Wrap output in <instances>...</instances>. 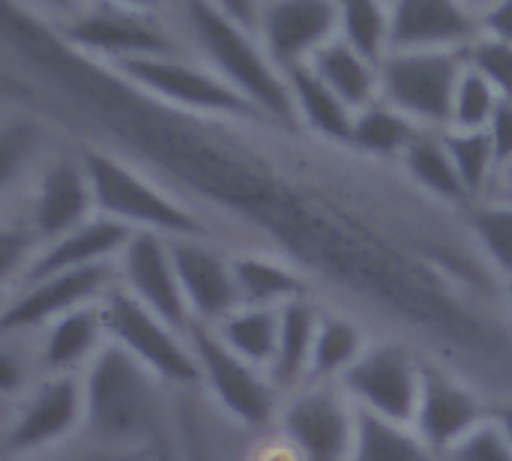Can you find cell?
Segmentation results:
<instances>
[{
  "instance_id": "obj_1",
  "label": "cell",
  "mask_w": 512,
  "mask_h": 461,
  "mask_svg": "<svg viewBox=\"0 0 512 461\" xmlns=\"http://www.w3.org/2000/svg\"><path fill=\"white\" fill-rule=\"evenodd\" d=\"M81 438L114 453L177 461V402L150 369L117 345H105L81 375Z\"/></svg>"
},
{
  "instance_id": "obj_2",
  "label": "cell",
  "mask_w": 512,
  "mask_h": 461,
  "mask_svg": "<svg viewBox=\"0 0 512 461\" xmlns=\"http://www.w3.org/2000/svg\"><path fill=\"white\" fill-rule=\"evenodd\" d=\"M177 24L195 60L207 63L225 84H231L264 120L303 132L288 87V75L270 60L261 39L228 21L219 3H177Z\"/></svg>"
},
{
  "instance_id": "obj_3",
  "label": "cell",
  "mask_w": 512,
  "mask_h": 461,
  "mask_svg": "<svg viewBox=\"0 0 512 461\" xmlns=\"http://www.w3.org/2000/svg\"><path fill=\"white\" fill-rule=\"evenodd\" d=\"M39 12L78 54L117 66L144 57H192L174 6L153 3H66Z\"/></svg>"
},
{
  "instance_id": "obj_4",
  "label": "cell",
  "mask_w": 512,
  "mask_h": 461,
  "mask_svg": "<svg viewBox=\"0 0 512 461\" xmlns=\"http://www.w3.org/2000/svg\"><path fill=\"white\" fill-rule=\"evenodd\" d=\"M78 147L93 186V201L99 216H108L132 231H150L168 240L204 237L228 246L222 231L210 219H204L186 201L171 195L162 183H156L150 174H144L120 153L96 144H78Z\"/></svg>"
},
{
  "instance_id": "obj_5",
  "label": "cell",
  "mask_w": 512,
  "mask_h": 461,
  "mask_svg": "<svg viewBox=\"0 0 512 461\" xmlns=\"http://www.w3.org/2000/svg\"><path fill=\"white\" fill-rule=\"evenodd\" d=\"M189 345L201 375V396L219 408L222 420L255 435L276 429L282 393L273 387L264 369L237 357L213 327L192 324Z\"/></svg>"
},
{
  "instance_id": "obj_6",
  "label": "cell",
  "mask_w": 512,
  "mask_h": 461,
  "mask_svg": "<svg viewBox=\"0 0 512 461\" xmlns=\"http://www.w3.org/2000/svg\"><path fill=\"white\" fill-rule=\"evenodd\" d=\"M102 315L111 345L150 369L177 396L201 393V375L189 345V333H180L177 327L162 321L120 282L102 297Z\"/></svg>"
},
{
  "instance_id": "obj_7",
  "label": "cell",
  "mask_w": 512,
  "mask_h": 461,
  "mask_svg": "<svg viewBox=\"0 0 512 461\" xmlns=\"http://www.w3.org/2000/svg\"><path fill=\"white\" fill-rule=\"evenodd\" d=\"M69 141L60 144L33 171L15 198L3 201V213L18 216L42 249L96 216L93 186L81 162V147Z\"/></svg>"
},
{
  "instance_id": "obj_8",
  "label": "cell",
  "mask_w": 512,
  "mask_h": 461,
  "mask_svg": "<svg viewBox=\"0 0 512 461\" xmlns=\"http://www.w3.org/2000/svg\"><path fill=\"white\" fill-rule=\"evenodd\" d=\"M84 432L81 375H45L24 396L3 405V461H30L54 453Z\"/></svg>"
},
{
  "instance_id": "obj_9",
  "label": "cell",
  "mask_w": 512,
  "mask_h": 461,
  "mask_svg": "<svg viewBox=\"0 0 512 461\" xmlns=\"http://www.w3.org/2000/svg\"><path fill=\"white\" fill-rule=\"evenodd\" d=\"M426 354L399 333H375L363 357L339 381L357 411L414 426Z\"/></svg>"
},
{
  "instance_id": "obj_10",
  "label": "cell",
  "mask_w": 512,
  "mask_h": 461,
  "mask_svg": "<svg viewBox=\"0 0 512 461\" xmlns=\"http://www.w3.org/2000/svg\"><path fill=\"white\" fill-rule=\"evenodd\" d=\"M465 51H390L381 63V99L429 132H447Z\"/></svg>"
},
{
  "instance_id": "obj_11",
  "label": "cell",
  "mask_w": 512,
  "mask_h": 461,
  "mask_svg": "<svg viewBox=\"0 0 512 461\" xmlns=\"http://www.w3.org/2000/svg\"><path fill=\"white\" fill-rule=\"evenodd\" d=\"M147 96L201 117L264 120L231 84L195 57H144L111 66Z\"/></svg>"
},
{
  "instance_id": "obj_12",
  "label": "cell",
  "mask_w": 512,
  "mask_h": 461,
  "mask_svg": "<svg viewBox=\"0 0 512 461\" xmlns=\"http://www.w3.org/2000/svg\"><path fill=\"white\" fill-rule=\"evenodd\" d=\"M276 435L297 461H348L357 438V408L339 384H306L282 399Z\"/></svg>"
},
{
  "instance_id": "obj_13",
  "label": "cell",
  "mask_w": 512,
  "mask_h": 461,
  "mask_svg": "<svg viewBox=\"0 0 512 461\" xmlns=\"http://www.w3.org/2000/svg\"><path fill=\"white\" fill-rule=\"evenodd\" d=\"M495 399L468 375L444 360L426 357L423 387L414 414V432L438 453L447 456L462 438L492 420Z\"/></svg>"
},
{
  "instance_id": "obj_14",
  "label": "cell",
  "mask_w": 512,
  "mask_h": 461,
  "mask_svg": "<svg viewBox=\"0 0 512 461\" xmlns=\"http://www.w3.org/2000/svg\"><path fill=\"white\" fill-rule=\"evenodd\" d=\"M120 282L117 261L93 264L81 270H63L3 294L0 333H39L51 321L102 303V297Z\"/></svg>"
},
{
  "instance_id": "obj_15",
  "label": "cell",
  "mask_w": 512,
  "mask_h": 461,
  "mask_svg": "<svg viewBox=\"0 0 512 461\" xmlns=\"http://www.w3.org/2000/svg\"><path fill=\"white\" fill-rule=\"evenodd\" d=\"M168 246L192 321L201 327H219L240 309L234 252L219 240L204 237H177L168 240Z\"/></svg>"
},
{
  "instance_id": "obj_16",
  "label": "cell",
  "mask_w": 512,
  "mask_h": 461,
  "mask_svg": "<svg viewBox=\"0 0 512 461\" xmlns=\"http://www.w3.org/2000/svg\"><path fill=\"white\" fill-rule=\"evenodd\" d=\"M117 273H120V285L138 303H144L150 312H156L162 321H168L180 333L192 330L195 321H192V312L186 306V297H183V288L171 261L168 237L135 231L123 255L117 258Z\"/></svg>"
},
{
  "instance_id": "obj_17",
  "label": "cell",
  "mask_w": 512,
  "mask_h": 461,
  "mask_svg": "<svg viewBox=\"0 0 512 461\" xmlns=\"http://www.w3.org/2000/svg\"><path fill=\"white\" fill-rule=\"evenodd\" d=\"M483 33V3H390V51H465Z\"/></svg>"
},
{
  "instance_id": "obj_18",
  "label": "cell",
  "mask_w": 512,
  "mask_h": 461,
  "mask_svg": "<svg viewBox=\"0 0 512 461\" xmlns=\"http://www.w3.org/2000/svg\"><path fill=\"white\" fill-rule=\"evenodd\" d=\"M339 39V3L330 0H273L261 12V45L270 60L291 72Z\"/></svg>"
},
{
  "instance_id": "obj_19",
  "label": "cell",
  "mask_w": 512,
  "mask_h": 461,
  "mask_svg": "<svg viewBox=\"0 0 512 461\" xmlns=\"http://www.w3.org/2000/svg\"><path fill=\"white\" fill-rule=\"evenodd\" d=\"M132 234H135L132 228H126V225H120V222L96 213L93 219H87L75 231H69L60 240L48 243L30 261V267L24 270V276L18 279V285L45 279V276L63 273V270H81V267H93V264H114L123 255L126 243L132 240Z\"/></svg>"
},
{
  "instance_id": "obj_20",
  "label": "cell",
  "mask_w": 512,
  "mask_h": 461,
  "mask_svg": "<svg viewBox=\"0 0 512 461\" xmlns=\"http://www.w3.org/2000/svg\"><path fill=\"white\" fill-rule=\"evenodd\" d=\"M33 336L36 357L42 375H84V369L96 360V354L108 345L102 303L75 309Z\"/></svg>"
},
{
  "instance_id": "obj_21",
  "label": "cell",
  "mask_w": 512,
  "mask_h": 461,
  "mask_svg": "<svg viewBox=\"0 0 512 461\" xmlns=\"http://www.w3.org/2000/svg\"><path fill=\"white\" fill-rule=\"evenodd\" d=\"M375 333L378 330L357 312L336 303H321L306 384H339L351 372V366L363 357Z\"/></svg>"
},
{
  "instance_id": "obj_22",
  "label": "cell",
  "mask_w": 512,
  "mask_h": 461,
  "mask_svg": "<svg viewBox=\"0 0 512 461\" xmlns=\"http://www.w3.org/2000/svg\"><path fill=\"white\" fill-rule=\"evenodd\" d=\"M234 279H237L240 306L282 309L294 300L318 297L312 282L294 264L270 252H255V249L234 252Z\"/></svg>"
},
{
  "instance_id": "obj_23",
  "label": "cell",
  "mask_w": 512,
  "mask_h": 461,
  "mask_svg": "<svg viewBox=\"0 0 512 461\" xmlns=\"http://www.w3.org/2000/svg\"><path fill=\"white\" fill-rule=\"evenodd\" d=\"M321 318V300L303 297L279 309V345L273 366L267 369L273 387L285 396L306 387L309 381V363H312V345L315 330Z\"/></svg>"
},
{
  "instance_id": "obj_24",
  "label": "cell",
  "mask_w": 512,
  "mask_h": 461,
  "mask_svg": "<svg viewBox=\"0 0 512 461\" xmlns=\"http://www.w3.org/2000/svg\"><path fill=\"white\" fill-rule=\"evenodd\" d=\"M399 171L426 198H432L450 210H459V213H465L471 207V198H468V192L459 180V171L453 165V156L447 150L444 132L420 129V135L402 153Z\"/></svg>"
},
{
  "instance_id": "obj_25",
  "label": "cell",
  "mask_w": 512,
  "mask_h": 461,
  "mask_svg": "<svg viewBox=\"0 0 512 461\" xmlns=\"http://www.w3.org/2000/svg\"><path fill=\"white\" fill-rule=\"evenodd\" d=\"M285 75L303 132L324 144L348 147L354 129V111L309 66H297Z\"/></svg>"
},
{
  "instance_id": "obj_26",
  "label": "cell",
  "mask_w": 512,
  "mask_h": 461,
  "mask_svg": "<svg viewBox=\"0 0 512 461\" xmlns=\"http://www.w3.org/2000/svg\"><path fill=\"white\" fill-rule=\"evenodd\" d=\"M309 69L357 114L381 99V66L360 57L342 39L324 45L312 60Z\"/></svg>"
},
{
  "instance_id": "obj_27",
  "label": "cell",
  "mask_w": 512,
  "mask_h": 461,
  "mask_svg": "<svg viewBox=\"0 0 512 461\" xmlns=\"http://www.w3.org/2000/svg\"><path fill=\"white\" fill-rule=\"evenodd\" d=\"M420 135V126L411 123L405 114L390 108L384 99L375 105L363 108L354 114V129H351V150H357L366 159L384 162V165H399L402 153L408 144Z\"/></svg>"
},
{
  "instance_id": "obj_28",
  "label": "cell",
  "mask_w": 512,
  "mask_h": 461,
  "mask_svg": "<svg viewBox=\"0 0 512 461\" xmlns=\"http://www.w3.org/2000/svg\"><path fill=\"white\" fill-rule=\"evenodd\" d=\"M348 461H444L411 426L357 411V438Z\"/></svg>"
},
{
  "instance_id": "obj_29",
  "label": "cell",
  "mask_w": 512,
  "mask_h": 461,
  "mask_svg": "<svg viewBox=\"0 0 512 461\" xmlns=\"http://www.w3.org/2000/svg\"><path fill=\"white\" fill-rule=\"evenodd\" d=\"M465 228L492 267V273L504 282L512 276V201L510 198H486L465 210Z\"/></svg>"
},
{
  "instance_id": "obj_30",
  "label": "cell",
  "mask_w": 512,
  "mask_h": 461,
  "mask_svg": "<svg viewBox=\"0 0 512 461\" xmlns=\"http://www.w3.org/2000/svg\"><path fill=\"white\" fill-rule=\"evenodd\" d=\"M213 330L246 363H252L264 372L273 366L276 345H279V309L240 306Z\"/></svg>"
},
{
  "instance_id": "obj_31",
  "label": "cell",
  "mask_w": 512,
  "mask_h": 461,
  "mask_svg": "<svg viewBox=\"0 0 512 461\" xmlns=\"http://www.w3.org/2000/svg\"><path fill=\"white\" fill-rule=\"evenodd\" d=\"M447 150L453 156V165L459 171V180L471 198V204L486 201L498 192L501 168L492 147L489 132H444Z\"/></svg>"
},
{
  "instance_id": "obj_32",
  "label": "cell",
  "mask_w": 512,
  "mask_h": 461,
  "mask_svg": "<svg viewBox=\"0 0 512 461\" xmlns=\"http://www.w3.org/2000/svg\"><path fill=\"white\" fill-rule=\"evenodd\" d=\"M339 39L369 63L381 66L390 54V3H339Z\"/></svg>"
},
{
  "instance_id": "obj_33",
  "label": "cell",
  "mask_w": 512,
  "mask_h": 461,
  "mask_svg": "<svg viewBox=\"0 0 512 461\" xmlns=\"http://www.w3.org/2000/svg\"><path fill=\"white\" fill-rule=\"evenodd\" d=\"M195 396L177 402V461H228V447L213 435V420L195 405Z\"/></svg>"
},
{
  "instance_id": "obj_34",
  "label": "cell",
  "mask_w": 512,
  "mask_h": 461,
  "mask_svg": "<svg viewBox=\"0 0 512 461\" xmlns=\"http://www.w3.org/2000/svg\"><path fill=\"white\" fill-rule=\"evenodd\" d=\"M42 375L33 336L27 333H3L0 336V399L3 405L24 396Z\"/></svg>"
},
{
  "instance_id": "obj_35",
  "label": "cell",
  "mask_w": 512,
  "mask_h": 461,
  "mask_svg": "<svg viewBox=\"0 0 512 461\" xmlns=\"http://www.w3.org/2000/svg\"><path fill=\"white\" fill-rule=\"evenodd\" d=\"M501 102H504V96L480 72L465 66L459 90H456V102H453L450 129L453 132H486Z\"/></svg>"
},
{
  "instance_id": "obj_36",
  "label": "cell",
  "mask_w": 512,
  "mask_h": 461,
  "mask_svg": "<svg viewBox=\"0 0 512 461\" xmlns=\"http://www.w3.org/2000/svg\"><path fill=\"white\" fill-rule=\"evenodd\" d=\"M465 63L480 72L504 99H512V45L495 36L480 33L465 48Z\"/></svg>"
},
{
  "instance_id": "obj_37",
  "label": "cell",
  "mask_w": 512,
  "mask_h": 461,
  "mask_svg": "<svg viewBox=\"0 0 512 461\" xmlns=\"http://www.w3.org/2000/svg\"><path fill=\"white\" fill-rule=\"evenodd\" d=\"M444 461H512V444L492 417L489 423L474 429L468 438H462L444 456Z\"/></svg>"
},
{
  "instance_id": "obj_38",
  "label": "cell",
  "mask_w": 512,
  "mask_h": 461,
  "mask_svg": "<svg viewBox=\"0 0 512 461\" xmlns=\"http://www.w3.org/2000/svg\"><path fill=\"white\" fill-rule=\"evenodd\" d=\"M30 461H165V459H153V456H132V453H114V450H102L84 438L54 450V453H45L39 459Z\"/></svg>"
},
{
  "instance_id": "obj_39",
  "label": "cell",
  "mask_w": 512,
  "mask_h": 461,
  "mask_svg": "<svg viewBox=\"0 0 512 461\" xmlns=\"http://www.w3.org/2000/svg\"><path fill=\"white\" fill-rule=\"evenodd\" d=\"M489 138H492V147H495V156H498V168H501V177L512 168V99H504L489 123Z\"/></svg>"
},
{
  "instance_id": "obj_40",
  "label": "cell",
  "mask_w": 512,
  "mask_h": 461,
  "mask_svg": "<svg viewBox=\"0 0 512 461\" xmlns=\"http://www.w3.org/2000/svg\"><path fill=\"white\" fill-rule=\"evenodd\" d=\"M483 33L512 45V0L510 3H483Z\"/></svg>"
},
{
  "instance_id": "obj_41",
  "label": "cell",
  "mask_w": 512,
  "mask_h": 461,
  "mask_svg": "<svg viewBox=\"0 0 512 461\" xmlns=\"http://www.w3.org/2000/svg\"><path fill=\"white\" fill-rule=\"evenodd\" d=\"M492 417H495V423L504 429V435L510 438V444H512V399H498V402H495Z\"/></svg>"
},
{
  "instance_id": "obj_42",
  "label": "cell",
  "mask_w": 512,
  "mask_h": 461,
  "mask_svg": "<svg viewBox=\"0 0 512 461\" xmlns=\"http://www.w3.org/2000/svg\"><path fill=\"white\" fill-rule=\"evenodd\" d=\"M501 300H504V312H507V318H510L512 324V276H507L501 282Z\"/></svg>"
},
{
  "instance_id": "obj_43",
  "label": "cell",
  "mask_w": 512,
  "mask_h": 461,
  "mask_svg": "<svg viewBox=\"0 0 512 461\" xmlns=\"http://www.w3.org/2000/svg\"><path fill=\"white\" fill-rule=\"evenodd\" d=\"M495 195H498V198H510V201H512V183H510V186H501V189H498Z\"/></svg>"
},
{
  "instance_id": "obj_44",
  "label": "cell",
  "mask_w": 512,
  "mask_h": 461,
  "mask_svg": "<svg viewBox=\"0 0 512 461\" xmlns=\"http://www.w3.org/2000/svg\"><path fill=\"white\" fill-rule=\"evenodd\" d=\"M510 183H512V168H510V171H507V174H504V177H501L498 189H501V186H510Z\"/></svg>"
}]
</instances>
